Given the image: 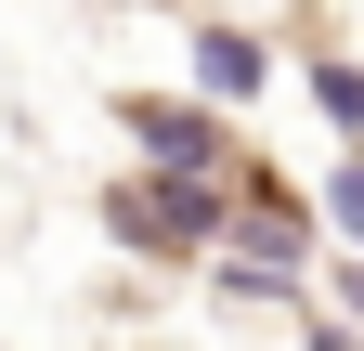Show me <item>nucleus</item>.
I'll return each mask as SVG.
<instances>
[{
  "mask_svg": "<svg viewBox=\"0 0 364 351\" xmlns=\"http://www.w3.org/2000/svg\"><path fill=\"white\" fill-rule=\"evenodd\" d=\"M247 260H273V274L299 260V222H287V208H247Z\"/></svg>",
  "mask_w": 364,
  "mask_h": 351,
  "instance_id": "obj_1",
  "label": "nucleus"
}]
</instances>
